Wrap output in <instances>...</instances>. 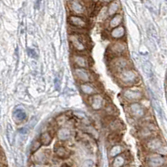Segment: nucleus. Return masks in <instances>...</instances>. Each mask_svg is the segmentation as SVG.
Instances as JSON below:
<instances>
[{
  "mask_svg": "<svg viewBox=\"0 0 167 167\" xmlns=\"http://www.w3.org/2000/svg\"><path fill=\"white\" fill-rule=\"evenodd\" d=\"M138 76L136 73L131 69H123L120 73V80L125 85H131L136 82Z\"/></svg>",
  "mask_w": 167,
  "mask_h": 167,
  "instance_id": "1",
  "label": "nucleus"
},
{
  "mask_svg": "<svg viewBox=\"0 0 167 167\" xmlns=\"http://www.w3.org/2000/svg\"><path fill=\"white\" fill-rule=\"evenodd\" d=\"M147 164L150 166H160L164 164L165 160L160 155H150L146 157Z\"/></svg>",
  "mask_w": 167,
  "mask_h": 167,
  "instance_id": "2",
  "label": "nucleus"
},
{
  "mask_svg": "<svg viewBox=\"0 0 167 167\" xmlns=\"http://www.w3.org/2000/svg\"><path fill=\"white\" fill-rule=\"evenodd\" d=\"M74 74L76 75V77L82 82H85V83H88L91 80V75L90 73L87 71L84 68H76L74 69Z\"/></svg>",
  "mask_w": 167,
  "mask_h": 167,
  "instance_id": "3",
  "label": "nucleus"
},
{
  "mask_svg": "<svg viewBox=\"0 0 167 167\" xmlns=\"http://www.w3.org/2000/svg\"><path fill=\"white\" fill-rule=\"evenodd\" d=\"M130 110L131 114L134 117H136V118H141L146 114L145 109L138 103H133L132 105H130Z\"/></svg>",
  "mask_w": 167,
  "mask_h": 167,
  "instance_id": "4",
  "label": "nucleus"
},
{
  "mask_svg": "<svg viewBox=\"0 0 167 167\" xmlns=\"http://www.w3.org/2000/svg\"><path fill=\"white\" fill-rule=\"evenodd\" d=\"M124 96L126 98L127 100H137L142 98V93L139 90L135 89H126L124 92Z\"/></svg>",
  "mask_w": 167,
  "mask_h": 167,
  "instance_id": "5",
  "label": "nucleus"
},
{
  "mask_svg": "<svg viewBox=\"0 0 167 167\" xmlns=\"http://www.w3.org/2000/svg\"><path fill=\"white\" fill-rule=\"evenodd\" d=\"M104 103V99L100 94H94L91 99V107L94 110L100 109L103 106Z\"/></svg>",
  "mask_w": 167,
  "mask_h": 167,
  "instance_id": "6",
  "label": "nucleus"
},
{
  "mask_svg": "<svg viewBox=\"0 0 167 167\" xmlns=\"http://www.w3.org/2000/svg\"><path fill=\"white\" fill-rule=\"evenodd\" d=\"M111 50V52L115 55H120L121 53H123L125 49H126V45L122 43V42H116L112 44V46L109 49Z\"/></svg>",
  "mask_w": 167,
  "mask_h": 167,
  "instance_id": "7",
  "label": "nucleus"
},
{
  "mask_svg": "<svg viewBox=\"0 0 167 167\" xmlns=\"http://www.w3.org/2000/svg\"><path fill=\"white\" fill-rule=\"evenodd\" d=\"M69 23L74 27H80V28H85L86 26V22L81 17L72 15L69 18Z\"/></svg>",
  "mask_w": 167,
  "mask_h": 167,
  "instance_id": "8",
  "label": "nucleus"
},
{
  "mask_svg": "<svg viewBox=\"0 0 167 167\" xmlns=\"http://www.w3.org/2000/svg\"><path fill=\"white\" fill-rule=\"evenodd\" d=\"M70 41L75 49H77L79 51H83L85 49V45L84 44V43L82 42V40L80 39L78 35H71Z\"/></svg>",
  "mask_w": 167,
  "mask_h": 167,
  "instance_id": "9",
  "label": "nucleus"
},
{
  "mask_svg": "<svg viewBox=\"0 0 167 167\" xmlns=\"http://www.w3.org/2000/svg\"><path fill=\"white\" fill-rule=\"evenodd\" d=\"M70 9L75 13H83L85 12V8L80 3L79 0H71L69 2Z\"/></svg>",
  "mask_w": 167,
  "mask_h": 167,
  "instance_id": "10",
  "label": "nucleus"
},
{
  "mask_svg": "<svg viewBox=\"0 0 167 167\" xmlns=\"http://www.w3.org/2000/svg\"><path fill=\"white\" fill-rule=\"evenodd\" d=\"M127 64H128L127 60L123 57H120V58H117V59L113 60L114 69L120 70V71H122L123 69H125V68L127 66Z\"/></svg>",
  "mask_w": 167,
  "mask_h": 167,
  "instance_id": "11",
  "label": "nucleus"
},
{
  "mask_svg": "<svg viewBox=\"0 0 167 167\" xmlns=\"http://www.w3.org/2000/svg\"><path fill=\"white\" fill-rule=\"evenodd\" d=\"M146 146L150 150L155 151V150H159L161 149L162 143L159 139H152V140H149L147 142Z\"/></svg>",
  "mask_w": 167,
  "mask_h": 167,
  "instance_id": "12",
  "label": "nucleus"
},
{
  "mask_svg": "<svg viewBox=\"0 0 167 167\" xmlns=\"http://www.w3.org/2000/svg\"><path fill=\"white\" fill-rule=\"evenodd\" d=\"M54 153L58 157H60L61 159H66L70 155V151L63 146L56 147L54 149Z\"/></svg>",
  "mask_w": 167,
  "mask_h": 167,
  "instance_id": "13",
  "label": "nucleus"
},
{
  "mask_svg": "<svg viewBox=\"0 0 167 167\" xmlns=\"http://www.w3.org/2000/svg\"><path fill=\"white\" fill-rule=\"evenodd\" d=\"M71 136V131L68 128H61L58 131V138L60 140H66Z\"/></svg>",
  "mask_w": 167,
  "mask_h": 167,
  "instance_id": "14",
  "label": "nucleus"
},
{
  "mask_svg": "<svg viewBox=\"0 0 167 167\" xmlns=\"http://www.w3.org/2000/svg\"><path fill=\"white\" fill-rule=\"evenodd\" d=\"M73 61L79 67H81V68H87L88 67V60L85 56L75 55L73 57Z\"/></svg>",
  "mask_w": 167,
  "mask_h": 167,
  "instance_id": "15",
  "label": "nucleus"
},
{
  "mask_svg": "<svg viewBox=\"0 0 167 167\" xmlns=\"http://www.w3.org/2000/svg\"><path fill=\"white\" fill-rule=\"evenodd\" d=\"M111 37L114 39H120L125 35V28L122 26H118L114 28V29L111 31Z\"/></svg>",
  "mask_w": 167,
  "mask_h": 167,
  "instance_id": "16",
  "label": "nucleus"
},
{
  "mask_svg": "<svg viewBox=\"0 0 167 167\" xmlns=\"http://www.w3.org/2000/svg\"><path fill=\"white\" fill-rule=\"evenodd\" d=\"M80 89L82 90V92L85 94H94L96 92V89H94V87L92 86L89 84H83L80 85Z\"/></svg>",
  "mask_w": 167,
  "mask_h": 167,
  "instance_id": "17",
  "label": "nucleus"
},
{
  "mask_svg": "<svg viewBox=\"0 0 167 167\" xmlns=\"http://www.w3.org/2000/svg\"><path fill=\"white\" fill-rule=\"evenodd\" d=\"M143 70H144V73H146L147 78L149 79H151L153 77V70H152V65L150 62H145L143 64Z\"/></svg>",
  "mask_w": 167,
  "mask_h": 167,
  "instance_id": "18",
  "label": "nucleus"
},
{
  "mask_svg": "<svg viewBox=\"0 0 167 167\" xmlns=\"http://www.w3.org/2000/svg\"><path fill=\"white\" fill-rule=\"evenodd\" d=\"M39 140L42 145H44V146H49V145L51 143L52 136L49 134V133L45 132V133H43L40 135Z\"/></svg>",
  "mask_w": 167,
  "mask_h": 167,
  "instance_id": "19",
  "label": "nucleus"
},
{
  "mask_svg": "<svg viewBox=\"0 0 167 167\" xmlns=\"http://www.w3.org/2000/svg\"><path fill=\"white\" fill-rule=\"evenodd\" d=\"M121 21H122V16L120 15V13L115 14L112 18V19L109 21V27L112 28H116V27H118L120 25Z\"/></svg>",
  "mask_w": 167,
  "mask_h": 167,
  "instance_id": "20",
  "label": "nucleus"
},
{
  "mask_svg": "<svg viewBox=\"0 0 167 167\" xmlns=\"http://www.w3.org/2000/svg\"><path fill=\"white\" fill-rule=\"evenodd\" d=\"M150 94H151V96H152V105H153L154 109H155V110L157 112V114L161 117V116H162V109H161L160 103H159V101L157 100V99L154 96L151 91H150Z\"/></svg>",
  "mask_w": 167,
  "mask_h": 167,
  "instance_id": "21",
  "label": "nucleus"
},
{
  "mask_svg": "<svg viewBox=\"0 0 167 167\" xmlns=\"http://www.w3.org/2000/svg\"><path fill=\"white\" fill-rule=\"evenodd\" d=\"M119 8H120V3L116 1H114L113 3H110L108 8V14L112 16L114 14H115V13L119 10Z\"/></svg>",
  "mask_w": 167,
  "mask_h": 167,
  "instance_id": "22",
  "label": "nucleus"
},
{
  "mask_svg": "<svg viewBox=\"0 0 167 167\" xmlns=\"http://www.w3.org/2000/svg\"><path fill=\"white\" fill-rule=\"evenodd\" d=\"M13 116L16 120H19V121L24 120L27 118L26 113L22 109H17L13 113Z\"/></svg>",
  "mask_w": 167,
  "mask_h": 167,
  "instance_id": "23",
  "label": "nucleus"
},
{
  "mask_svg": "<svg viewBox=\"0 0 167 167\" xmlns=\"http://www.w3.org/2000/svg\"><path fill=\"white\" fill-rule=\"evenodd\" d=\"M123 150V148L120 146H114L109 150V156L110 157H116L118 155H120Z\"/></svg>",
  "mask_w": 167,
  "mask_h": 167,
  "instance_id": "24",
  "label": "nucleus"
},
{
  "mask_svg": "<svg viewBox=\"0 0 167 167\" xmlns=\"http://www.w3.org/2000/svg\"><path fill=\"white\" fill-rule=\"evenodd\" d=\"M125 158H124L122 155H120V156H118V155H117V156L115 157V159L114 160L112 166L114 167L123 166H124V164H125Z\"/></svg>",
  "mask_w": 167,
  "mask_h": 167,
  "instance_id": "25",
  "label": "nucleus"
},
{
  "mask_svg": "<svg viewBox=\"0 0 167 167\" xmlns=\"http://www.w3.org/2000/svg\"><path fill=\"white\" fill-rule=\"evenodd\" d=\"M122 126L120 120H114L110 124H109V128L111 130H119L120 129V127Z\"/></svg>",
  "mask_w": 167,
  "mask_h": 167,
  "instance_id": "26",
  "label": "nucleus"
},
{
  "mask_svg": "<svg viewBox=\"0 0 167 167\" xmlns=\"http://www.w3.org/2000/svg\"><path fill=\"white\" fill-rule=\"evenodd\" d=\"M106 13H107V8L105 7H103V8H101V10H100L99 13V17H98V20L101 21L106 19Z\"/></svg>",
  "mask_w": 167,
  "mask_h": 167,
  "instance_id": "27",
  "label": "nucleus"
},
{
  "mask_svg": "<svg viewBox=\"0 0 167 167\" xmlns=\"http://www.w3.org/2000/svg\"><path fill=\"white\" fill-rule=\"evenodd\" d=\"M7 137H8V140L9 141L10 144H12V140H13V130L11 128L10 125H8V128H7Z\"/></svg>",
  "mask_w": 167,
  "mask_h": 167,
  "instance_id": "28",
  "label": "nucleus"
},
{
  "mask_svg": "<svg viewBox=\"0 0 167 167\" xmlns=\"http://www.w3.org/2000/svg\"><path fill=\"white\" fill-rule=\"evenodd\" d=\"M42 144H41V142L39 141H38V140H34L33 143H32V146H31V152L32 153H34L37 150H39V148L40 147Z\"/></svg>",
  "mask_w": 167,
  "mask_h": 167,
  "instance_id": "29",
  "label": "nucleus"
},
{
  "mask_svg": "<svg viewBox=\"0 0 167 167\" xmlns=\"http://www.w3.org/2000/svg\"><path fill=\"white\" fill-rule=\"evenodd\" d=\"M27 53H28L29 57H31V58H33V59H37V58H38V53H37V52H36L33 49L28 48V49H27Z\"/></svg>",
  "mask_w": 167,
  "mask_h": 167,
  "instance_id": "30",
  "label": "nucleus"
},
{
  "mask_svg": "<svg viewBox=\"0 0 167 167\" xmlns=\"http://www.w3.org/2000/svg\"><path fill=\"white\" fill-rule=\"evenodd\" d=\"M0 161H1V164H0V166H1L2 167L4 166V164H3V162H6V157L4 156V153H3V150H1V156H0Z\"/></svg>",
  "mask_w": 167,
  "mask_h": 167,
  "instance_id": "31",
  "label": "nucleus"
},
{
  "mask_svg": "<svg viewBox=\"0 0 167 167\" xmlns=\"http://www.w3.org/2000/svg\"><path fill=\"white\" fill-rule=\"evenodd\" d=\"M84 166H94V161L91 160H86L85 161V163L83 164Z\"/></svg>",
  "mask_w": 167,
  "mask_h": 167,
  "instance_id": "32",
  "label": "nucleus"
},
{
  "mask_svg": "<svg viewBox=\"0 0 167 167\" xmlns=\"http://www.w3.org/2000/svg\"><path fill=\"white\" fill-rule=\"evenodd\" d=\"M28 132V127H23L19 130V133L22 134H26Z\"/></svg>",
  "mask_w": 167,
  "mask_h": 167,
  "instance_id": "33",
  "label": "nucleus"
},
{
  "mask_svg": "<svg viewBox=\"0 0 167 167\" xmlns=\"http://www.w3.org/2000/svg\"><path fill=\"white\" fill-rule=\"evenodd\" d=\"M64 117V115H61V116H60V117L58 118V120H59V121H58V123L60 124V125L64 124V123L66 121V119H65V118H64V119H63Z\"/></svg>",
  "mask_w": 167,
  "mask_h": 167,
  "instance_id": "34",
  "label": "nucleus"
},
{
  "mask_svg": "<svg viewBox=\"0 0 167 167\" xmlns=\"http://www.w3.org/2000/svg\"><path fill=\"white\" fill-rule=\"evenodd\" d=\"M54 85H55V88H56V89L57 90H59L60 89V81H59V79L58 78H56L55 80H54Z\"/></svg>",
  "mask_w": 167,
  "mask_h": 167,
  "instance_id": "35",
  "label": "nucleus"
},
{
  "mask_svg": "<svg viewBox=\"0 0 167 167\" xmlns=\"http://www.w3.org/2000/svg\"><path fill=\"white\" fill-rule=\"evenodd\" d=\"M40 2H41V0H37V2H36V8H39Z\"/></svg>",
  "mask_w": 167,
  "mask_h": 167,
  "instance_id": "36",
  "label": "nucleus"
},
{
  "mask_svg": "<svg viewBox=\"0 0 167 167\" xmlns=\"http://www.w3.org/2000/svg\"><path fill=\"white\" fill-rule=\"evenodd\" d=\"M104 2H106V3H109V2H110L111 0H103Z\"/></svg>",
  "mask_w": 167,
  "mask_h": 167,
  "instance_id": "37",
  "label": "nucleus"
},
{
  "mask_svg": "<svg viewBox=\"0 0 167 167\" xmlns=\"http://www.w3.org/2000/svg\"><path fill=\"white\" fill-rule=\"evenodd\" d=\"M166 1H167V0H166Z\"/></svg>",
  "mask_w": 167,
  "mask_h": 167,
  "instance_id": "38",
  "label": "nucleus"
}]
</instances>
